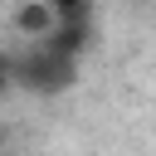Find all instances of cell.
<instances>
[{"instance_id": "5b68a950", "label": "cell", "mask_w": 156, "mask_h": 156, "mask_svg": "<svg viewBox=\"0 0 156 156\" xmlns=\"http://www.w3.org/2000/svg\"><path fill=\"white\" fill-rule=\"evenodd\" d=\"M15 88V78H10V54H0V98Z\"/></svg>"}, {"instance_id": "7a4b0ae2", "label": "cell", "mask_w": 156, "mask_h": 156, "mask_svg": "<svg viewBox=\"0 0 156 156\" xmlns=\"http://www.w3.org/2000/svg\"><path fill=\"white\" fill-rule=\"evenodd\" d=\"M10 24H15V34L44 44V39L54 34V5H49V0H24V5H15Z\"/></svg>"}, {"instance_id": "277c9868", "label": "cell", "mask_w": 156, "mask_h": 156, "mask_svg": "<svg viewBox=\"0 0 156 156\" xmlns=\"http://www.w3.org/2000/svg\"><path fill=\"white\" fill-rule=\"evenodd\" d=\"M54 5V24H73V29H93L98 5L93 0H49Z\"/></svg>"}, {"instance_id": "3957f363", "label": "cell", "mask_w": 156, "mask_h": 156, "mask_svg": "<svg viewBox=\"0 0 156 156\" xmlns=\"http://www.w3.org/2000/svg\"><path fill=\"white\" fill-rule=\"evenodd\" d=\"M88 44H93V29H73V24H54V34L39 44V49H49V54H58V58H83L88 54Z\"/></svg>"}, {"instance_id": "6da1fadb", "label": "cell", "mask_w": 156, "mask_h": 156, "mask_svg": "<svg viewBox=\"0 0 156 156\" xmlns=\"http://www.w3.org/2000/svg\"><path fill=\"white\" fill-rule=\"evenodd\" d=\"M10 78H15V88H24V93L58 98V93H68V88L78 83V63H73V58H58V54H49V49H39V44H29L24 54L10 58Z\"/></svg>"}]
</instances>
